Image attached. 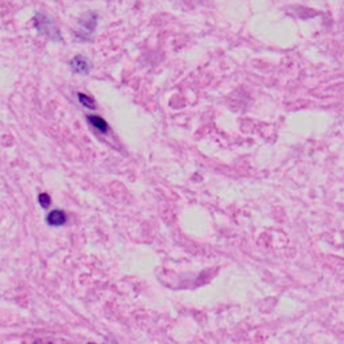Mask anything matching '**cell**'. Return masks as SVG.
Wrapping results in <instances>:
<instances>
[{
    "label": "cell",
    "instance_id": "cell-4",
    "mask_svg": "<svg viewBox=\"0 0 344 344\" xmlns=\"http://www.w3.org/2000/svg\"><path fill=\"white\" fill-rule=\"evenodd\" d=\"M78 99L85 108H89V109H94L96 108V101L90 96H86L84 93H78Z\"/></svg>",
    "mask_w": 344,
    "mask_h": 344
},
{
    "label": "cell",
    "instance_id": "cell-3",
    "mask_svg": "<svg viewBox=\"0 0 344 344\" xmlns=\"http://www.w3.org/2000/svg\"><path fill=\"white\" fill-rule=\"evenodd\" d=\"M88 121L97 129V131L103 132V133H107L108 129H109L107 121L104 120V118L98 117V116H88Z\"/></svg>",
    "mask_w": 344,
    "mask_h": 344
},
{
    "label": "cell",
    "instance_id": "cell-2",
    "mask_svg": "<svg viewBox=\"0 0 344 344\" xmlns=\"http://www.w3.org/2000/svg\"><path fill=\"white\" fill-rule=\"evenodd\" d=\"M66 220H68V216L62 210H53L46 218V222L50 226H62L66 224Z\"/></svg>",
    "mask_w": 344,
    "mask_h": 344
},
{
    "label": "cell",
    "instance_id": "cell-5",
    "mask_svg": "<svg viewBox=\"0 0 344 344\" xmlns=\"http://www.w3.org/2000/svg\"><path fill=\"white\" fill-rule=\"evenodd\" d=\"M38 200H39V205L42 207H49L50 203H51V198H50L49 194H46V192H43V194H41L39 198H38Z\"/></svg>",
    "mask_w": 344,
    "mask_h": 344
},
{
    "label": "cell",
    "instance_id": "cell-1",
    "mask_svg": "<svg viewBox=\"0 0 344 344\" xmlns=\"http://www.w3.org/2000/svg\"><path fill=\"white\" fill-rule=\"evenodd\" d=\"M70 66L73 71L78 73V74H88L89 70H90V62L85 57H82V55H77V57L73 58L70 62Z\"/></svg>",
    "mask_w": 344,
    "mask_h": 344
},
{
    "label": "cell",
    "instance_id": "cell-6",
    "mask_svg": "<svg viewBox=\"0 0 344 344\" xmlns=\"http://www.w3.org/2000/svg\"><path fill=\"white\" fill-rule=\"evenodd\" d=\"M89 344H94V343H89Z\"/></svg>",
    "mask_w": 344,
    "mask_h": 344
}]
</instances>
